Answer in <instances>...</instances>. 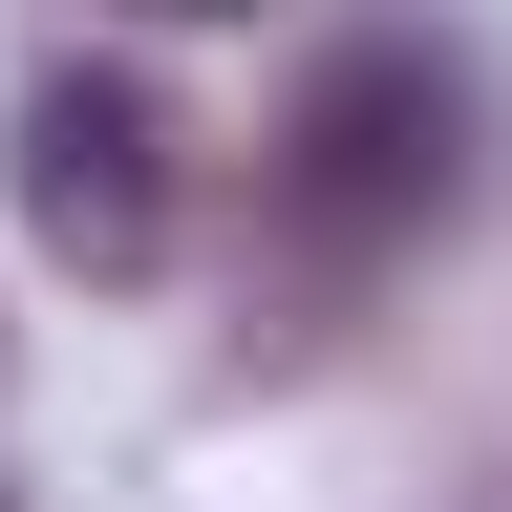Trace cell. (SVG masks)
Wrapping results in <instances>:
<instances>
[{"mask_svg": "<svg viewBox=\"0 0 512 512\" xmlns=\"http://www.w3.org/2000/svg\"><path fill=\"white\" fill-rule=\"evenodd\" d=\"M0 171H22V235L64 256V278H150L192 171H171V107L128 86V64H43L22 128H0Z\"/></svg>", "mask_w": 512, "mask_h": 512, "instance_id": "obj_2", "label": "cell"}, {"mask_svg": "<svg viewBox=\"0 0 512 512\" xmlns=\"http://www.w3.org/2000/svg\"><path fill=\"white\" fill-rule=\"evenodd\" d=\"M448 192H470V86L427 43H342L278 107V235L299 256H406Z\"/></svg>", "mask_w": 512, "mask_h": 512, "instance_id": "obj_1", "label": "cell"}, {"mask_svg": "<svg viewBox=\"0 0 512 512\" xmlns=\"http://www.w3.org/2000/svg\"><path fill=\"white\" fill-rule=\"evenodd\" d=\"M107 22H256V0H107Z\"/></svg>", "mask_w": 512, "mask_h": 512, "instance_id": "obj_3", "label": "cell"}]
</instances>
